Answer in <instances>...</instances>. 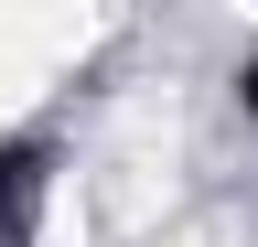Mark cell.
Segmentation results:
<instances>
[{
    "mask_svg": "<svg viewBox=\"0 0 258 247\" xmlns=\"http://www.w3.org/2000/svg\"><path fill=\"white\" fill-rule=\"evenodd\" d=\"M237 108L258 118V54H247V65H237Z\"/></svg>",
    "mask_w": 258,
    "mask_h": 247,
    "instance_id": "1",
    "label": "cell"
}]
</instances>
